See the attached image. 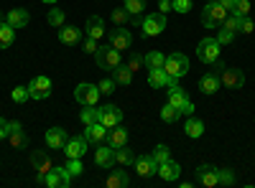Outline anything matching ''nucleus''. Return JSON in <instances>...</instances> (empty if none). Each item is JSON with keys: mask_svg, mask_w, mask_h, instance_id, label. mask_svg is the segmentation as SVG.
I'll return each mask as SVG.
<instances>
[{"mask_svg": "<svg viewBox=\"0 0 255 188\" xmlns=\"http://www.w3.org/2000/svg\"><path fill=\"white\" fill-rule=\"evenodd\" d=\"M225 18H227V8H222L217 0H209V3L204 5V10H202V23L207 28H220Z\"/></svg>", "mask_w": 255, "mask_h": 188, "instance_id": "1", "label": "nucleus"}, {"mask_svg": "<svg viewBox=\"0 0 255 188\" xmlns=\"http://www.w3.org/2000/svg\"><path fill=\"white\" fill-rule=\"evenodd\" d=\"M163 71H166L168 76H174V79H181V76L189 71V59H186L184 54H179V51L168 54L166 61H163Z\"/></svg>", "mask_w": 255, "mask_h": 188, "instance_id": "2", "label": "nucleus"}, {"mask_svg": "<svg viewBox=\"0 0 255 188\" xmlns=\"http://www.w3.org/2000/svg\"><path fill=\"white\" fill-rule=\"evenodd\" d=\"M95 61L97 66L105 69V71H115L120 66V51L113 49V46H100L97 54H95Z\"/></svg>", "mask_w": 255, "mask_h": 188, "instance_id": "3", "label": "nucleus"}, {"mask_svg": "<svg viewBox=\"0 0 255 188\" xmlns=\"http://www.w3.org/2000/svg\"><path fill=\"white\" fill-rule=\"evenodd\" d=\"M220 41L217 38H202L199 41V46H197V56H199V61H204V64H215V61L220 59Z\"/></svg>", "mask_w": 255, "mask_h": 188, "instance_id": "4", "label": "nucleus"}, {"mask_svg": "<svg viewBox=\"0 0 255 188\" xmlns=\"http://www.w3.org/2000/svg\"><path fill=\"white\" fill-rule=\"evenodd\" d=\"M108 41H110V46H113V49H118V51L123 54V51L130 49V44H133V33L128 31V26H118V28H113V31L108 33Z\"/></svg>", "mask_w": 255, "mask_h": 188, "instance_id": "5", "label": "nucleus"}, {"mask_svg": "<svg viewBox=\"0 0 255 188\" xmlns=\"http://www.w3.org/2000/svg\"><path fill=\"white\" fill-rule=\"evenodd\" d=\"M140 28H143V36H145V38H148V36H158V33L166 28V15H163V13H148V15H143Z\"/></svg>", "mask_w": 255, "mask_h": 188, "instance_id": "6", "label": "nucleus"}, {"mask_svg": "<svg viewBox=\"0 0 255 188\" xmlns=\"http://www.w3.org/2000/svg\"><path fill=\"white\" fill-rule=\"evenodd\" d=\"M74 99L82 104H97V99H100V87L97 84H90V81H82V84L74 89Z\"/></svg>", "mask_w": 255, "mask_h": 188, "instance_id": "7", "label": "nucleus"}, {"mask_svg": "<svg viewBox=\"0 0 255 188\" xmlns=\"http://www.w3.org/2000/svg\"><path fill=\"white\" fill-rule=\"evenodd\" d=\"M133 168L140 178H151L158 173V163L153 155H135V163H133Z\"/></svg>", "mask_w": 255, "mask_h": 188, "instance_id": "8", "label": "nucleus"}, {"mask_svg": "<svg viewBox=\"0 0 255 188\" xmlns=\"http://www.w3.org/2000/svg\"><path fill=\"white\" fill-rule=\"evenodd\" d=\"M220 84H225L227 89H240L245 84V74L240 69H232V66H222L220 71Z\"/></svg>", "mask_w": 255, "mask_h": 188, "instance_id": "9", "label": "nucleus"}, {"mask_svg": "<svg viewBox=\"0 0 255 188\" xmlns=\"http://www.w3.org/2000/svg\"><path fill=\"white\" fill-rule=\"evenodd\" d=\"M95 163L100 165V168H105V171H110L113 165H118V163H115V148H113V145L100 142L97 150H95Z\"/></svg>", "mask_w": 255, "mask_h": 188, "instance_id": "10", "label": "nucleus"}, {"mask_svg": "<svg viewBox=\"0 0 255 188\" xmlns=\"http://www.w3.org/2000/svg\"><path fill=\"white\" fill-rule=\"evenodd\" d=\"M72 173L67 171V165L64 168H51L49 173H46V186L49 188H67L69 183H72Z\"/></svg>", "mask_w": 255, "mask_h": 188, "instance_id": "11", "label": "nucleus"}, {"mask_svg": "<svg viewBox=\"0 0 255 188\" xmlns=\"http://www.w3.org/2000/svg\"><path fill=\"white\" fill-rule=\"evenodd\" d=\"M100 122L105 125V127H115V125L123 122V110L118 107V104H105V107H100Z\"/></svg>", "mask_w": 255, "mask_h": 188, "instance_id": "12", "label": "nucleus"}, {"mask_svg": "<svg viewBox=\"0 0 255 188\" xmlns=\"http://www.w3.org/2000/svg\"><path fill=\"white\" fill-rule=\"evenodd\" d=\"M31 99H46L51 94V79L49 76H33L31 84H28Z\"/></svg>", "mask_w": 255, "mask_h": 188, "instance_id": "13", "label": "nucleus"}, {"mask_svg": "<svg viewBox=\"0 0 255 188\" xmlns=\"http://www.w3.org/2000/svg\"><path fill=\"white\" fill-rule=\"evenodd\" d=\"M8 140H10V145L15 150H23L26 145H28V137H26V132H23V125L20 122H8Z\"/></svg>", "mask_w": 255, "mask_h": 188, "instance_id": "14", "label": "nucleus"}, {"mask_svg": "<svg viewBox=\"0 0 255 188\" xmlns=\"http://www.w3.org/2000/svg\"><path fill=\"white\" fill-rule=\"evenodd\" d=\"M197 183L199 186H204V188H212V186H220V181H217V168L215 165H199L197 168Z\"/></svg>", "mask_w": 255, "mask_h": 188, "instance_id": "15", "label": "nucleus"}, {"mask_svg": "<svg viewBox=\"0 0 255 188\" xmlns=\"http://www.w3.org/2000/svg\"><path fill=\"white\" fill-rule=\"evenodd\" d=\"M67 130H61V127H51V130H46V145L51 150H64L67 148Z\"/></svg>", "mask_w": 255, "mask_h": 188, "instance_id": "16", "label": "nucleus"}, {"mask_svg": "<svg viewBox=\"0 0 255 188\" xmlns=\"http://www.w3.org/2000/svg\"><path fill=\"white\" fill-rule=\"evenodd\" d=\"M123 8L130 15V23H143V10H145V0H123Z\"/></svg>", "mask_w": 255, "mask_h": 188, "instance_id": "17", "label": "nucleus"}, {"mask_svg": "<svg viewBox=\"0 0 255 188\" xmlns=\"http://www.w3.org/2000/svg\"><path fill=\"white\" fill-rule=\"evenodd\" d=\"M84 137L92 145H100V142L108 140V127H105L102 122H92V125H87V130H84Z\"/></svg>", "mask_w": 255, "mask_h": 188, "instance_id": "18", "label": "nucleus"}, {"mask_svg": "<svg viewBox=\"0 0 255 188\" xmlns=\"http://www.w3.org/2000/svg\"><path fill=\"white\" fill-rule=\"evenodd\" d=\"M67 158H84V153H87V137H69L67 140Z\"/></svg>", "mask_w": 255, "mask_h": 188, "instance_id": "19", "label": "nucleus"}, {"mask_svg": "<svg viewBox=\"0 0 255 188\" xmlns=\"http://www.w3.org/2000/svg\"><path fill=\"white\" fill-rule=\"evenodd\" d=\"M31 168H33V171H38V173H49V171L54 168V163H51L49 153H44V150L31 153Z\"/></svg>", "mask_w": 255, "mask_h": 188, "instance_id": "20", "label": "nucleus"}, {"mask_svg": "<svg viewBox=\"0 0 255 188\" xmlns=\"http://www.w3.org/2000/svg\"><path fill=\"white\" fill-rule=\"evenodd\" d=\"M158 176H161L163 181H179V176H181V165H179L176 160L168 158L166 163L158 165Z\"/></svg>", "mask_w": 255, "mask_h": 188, "instance_id": "21", "label": "nucleus"}, {"mask_svg": "<svg viewBox=\"0 0 255 188\" xmlns=\"http://www.w3.org/2000/svg\"><path fill=\"white\" fill-rule=\"evenodd\" d=\"M220 89V71H209L199 79V92L202 94H215Z\"/></svg>", "mask_w": 255, "mask_h": 188, "instance_id": "22", "label": "nucleus"}, {"mask_svg": "<svg viewBox=\"0 0 255 188\" xmlns=\"http://www.w3.org/2000/svg\"><path fill=\"white\" fill-rule=\"evenodd\" d=\"M59 41H61L64 46H74V44H79V41H82V33H79V28L64 23V26L59 28Z\"/></svg>", "mask_w": 255, "mask_h": 188, "instance_id": "23", "label": "nucleus"}, {"mask_svg": "<svg viewBox=\"0 0 255 188\" xmlns=\"http://www.w3.org/2000/svg\"><path fill=\"white\" fill-rule=\"evenodd\" d=\"M28 20H31V15L26 13V8H13L5 18V23H10L13 28H26Z\"/></svg>", "mask_w": 255, "mask_h": 188, "instance_id": "24", "label": "nucleus"}, {"mask_svg": "<svg viewBox=\"0 0 255 188\" xmlns=\"http://www.w3.org/2000/svg\"><path fill=\"white\" fill-rule=\"evenodd\" d=\"M108 145H113V148H123V145H128V130L120 127V125L110 127L108 130Z\"/></svg>", "mask_w": 255, "mask_h": 188, "instance_id": "25", "label": "nucleus"}, {"mask_svg": "<svg viewBox=\"0 0 255 188\" xmlns=\"http://www.w3.org/2000/svg\"><path fill=\"white\" fill-rule=\"evenodd\" d=\"M105 186L108 188H128L130 186V178H128L125 171H110V176L105 178Z\"/></svg>", "mask_w": 255, "mask_h": 188, "instance_id": "26", "label": "nucleus"}, {"mask_svg": "<svg viewBox=\"0 0 255 188\" xmlns=\"http://www.w3.org/2000/svg\"><path fill=\"white\" fill-rule=\"evenodd\" d=\"M148 81H151L153 89H163V87H168L171 76H168L163 69H148Z\"/></svg>", "mask_w": 255, "mask_h": 188, "instance_id": "27", "label": "nucleus"}, {"mask_svg": "<svg viewBox=\"0 0 255 188\" xmlns=\"http://www.w3.org/2000/svg\"><path fill=\"white\" fill-rule=\"evenodd\" d=\"M87 36H92V38H102L105 36V20L100 18V15H90L87 18Z\"/></svg>", "mask_w": 255, "mask_h": 188, "instance_id": "28", "label": "nucleus"}, {"mask_svg": "<svg viewBox=\"0 0 255 188\" xmlns=\"http://www.w3.org/2000/svg\"><path fill=\"white\" fill-rule=\"evenodd\" d=\"M115 163H118V165H125V168H128V165L135 163V153L128 148V145H123V148H115Z\"/></svg>", "mask_w": 255, "mask_h": 188, "instance_id": "29", "label": "nucleus"}, {"mask_svg": "<svg viewBox=\"0 0 255 188\" xmlns=\"http://www.w3.org/2000/svg\"><path fill=\"white\" fill-rule=\"evenodd\" d=\"M184 132H186V137H202V132H204V122L197 120V117H189L186 125H184Z\"/></svg>", "mask_w": 255, "mask_h": 188, "instance_id": "30", "label": "nucleus"}, {"mask_svg": "<svg viewBox=\"0 0 255 188\" xmlns=\"http://www.w3.org/2000/svg\"><path fill=\"white\" fill-rule=\"evenodd\" d=\"M113 79H115V84H120V87H128L133 81V71L128 69L125 64H120L115 71H113Z\"/></svg>", "mask_w": 255, "mask_h": 188, "instance_id": "31", "label": "nucleus"}, {"mask_svg": "<svg viewBox=\"0 0 255 188\" xmlns=\"http://www.w3.org/2000/svg\"><path fill=\"white\" fill-rule=\"evenodd\" d=\"M79 120H82L84 125H92V122H100V107H97V104H84V110H82Z\"/></svg>", "mask_w": 255, "mask_h": 188, "instance_id": "32", "label": "nucleus"}, {"mask_svg": "<svg viewBox=\"0 0 255 188\" xmlns=\"http://www.w3.org/2000/svg\"><path fill=\"white\" fill-rule=\"evenodd\" d=\"M15 38V28L10 23H0V49H8Z\"/></svg>", "mask_w": 255, "mask_h": 188, "instance_id": "33", "label": "nucleus"}, {"mask_svg": "<svg viewBox=\"0 0 255 188\" xmlns=\"http://www.w3.org/2000/svg\"><path fill=\"white\" fill-rule=\"evenodd\" d=\"M143 61L148 64V69H163V61H166V56H163L161 51H151L148 56H143Z\"/></svg>", "mask_w": 255, "mask_h": 188, "instance_id": "34", "label": "nucleus"}, {"mask_svg": "<svg viewBox=\"0 0 255 188\" xmlns=\"http://www.w3.org/2000/svg\"><path fill=\"white\" fill-rule=\"evenodd\" d=\"M179 115H181V112H179V107H174V104H168V102L163 104V110H161V120H163V122L171 125V122H176V120H179Z\"/></svg>", "mask_w": 255, "mask_h": 188, "instance_id": "35", "label": "nucleus"}, {"mask_svg": "<svg viewBox=\"0 0 255 188\" xmlns=\"http://www.w3.org/2000/svg\"><path fill=\"white\" fill-rule=\"evenodd\" d=\"M230 13H235V15H240V18H248V15H250V0H235V3H232V8H230Z\"/></svg>", "mask_w": 255, "mask_h": 188, "instance_id": "36", "label": "nucleus"}, {"mask_svg": "<svg viewBox=\"0 0 255 188\" xmlns=\"http://www.w3.org/2000/svg\"><path fill=\"white\" fill-rule=\"evenodd\" d=\"M240 20H243L240 15H235V13H227V18L222 20V26H225V28H230L232 33H240Z\"/></svg>", "mask_w": 255, "mask_h": 188, "instance_id": "37", "label": "nucleus"}, {"mask_svg": "<svg viewBox=\"0 0 255 188\" xmlns=\"http://www.w3.org/2000/svg\"><path fill=\"white\" fill-rule=\"evenodd\" d=\"M113 23L115 26H128V23H130V15H128L125 8H115L113 10Z\"/></svg>", "mask_w": 255, "mask_h": 188, "instance_id": "38", "label": "nucleus"}, {"mask_svg": "<svg viewBox=\"0 0 255 188\" xmlns=\"http://www.w3.org/2000/svg\"><path fill=\"white\" fill-rule=\"evenodd\" d=\"M217 181H220V186H232L235 183V173L230 168H217Z\"/></svg>", "mask_w": 255, "mask_h": 188, "instance_id": "39", "label": "nucleus"}, {"mask_svg": "<svg viewBox=\"0 0 255 188\" xmlns=\"http://www.w3.org/2000/svg\"><path fill=\"white\" fill-rule=\"evenodd\" d=\"M143 64H145V61H143V56H140V54H130V56H128V61H125V66L130 69L133 74H135V71H140V66H143Z\"/></svg>", "mask_w": 255, "mask_h": 188, "instance_id": "40", "label": "nucleus"}, {"mask_svg": "<svg viewBox=\"0 0 255 188\" xmlns=\"http://www.w3.org/2000/svg\"><path fill=\"white\" fill-rule=\"evenodd\" d=\"M79 44H82V51L84 54H97V38H92V36H84L82 41H79Z\"/></svg>", "mask_w": 255, "mask_h": 188, "instance_id": "41", "label": "nucleus"}, {"mask_svg": "<svg viewBox=\"0 0 255 188\" xmlns=\"http://www.w3.org/2000/svg\"><path fill=\"white\" fill-rule=\"evenodd\" d=\"M10 97H13V102L23 104L26 99H31V92H28V87H15V89L10 92Z\"/></svg>", "mask_w": 255, "mask_h": 188, "instance_id": "42", "label": "nucleus"}, {"mask_svg": "<svg viewBox=\"0 0 255 188\" xmlns=\"http://www.w3.org/2000/svg\"><path fill=\"white\" fill-rule=\"evenodd\" d=\"M151 155H153V158H156V163L161 165V163H166L168 158H171V150H168L166 145H156V150H153Z\"/></svg>", "mask_w": 255, "mask_h": 188, "instance_id": "43", "label": "nucleus"}, {"mask_svg": "<svg viewBox=\"0 0 255 188\" xmlns=\"http://www.w3.org/2000/svg\"><path fill=\"white\" fill-rule=\"evenodd\" d=\"M49 23H51L54 28H61V26H64V10H61V8H51V13H49Z\"/></svg>", "mask_w": 255, "mask_h": 188, "instance_id": "44", "label": "nucleus"}, {"mask_svg": "<svg viewBox=\"0 0 255 188\" xmlns=\"http://www.w3.org/2000/svg\"><path fill=\"white\" fill-rule=\"evenodd\" d=\"M235 36H238V33H232L230 28H225V26H220V33H217V41H220V44L225 46V44H232V41H235Z\"/></svg>", "mask_w": 255, "mask_h": 188, "instance_id": "45", "label": "nucleus"}, {"mask_svg": "<svg viewBox=\"0 0 255 188\" xmlns=\"http://www.w3.org/2000/svg\"><path fill=\"white\" fill-rule=\"evenodd\" d=\"M67 171H69L72 176H79V173L84 171V165H82V158H69V160H67Z\"/></svg>", "mask_w": 255, "mask_h": 188, "instance_id": "46", "label": "nucleus"}, {"mask_svg": "<svg viewBox=\"0 0 255 188\" xmlns=\"http://www.w3.org/2000/svg\"><path fill=\"white\" fill-rule=\"evenodd\" d=\"M97 87H100V94H113L118 84H115V79H102Z\"/></svg>", "mask_w": 255, "mask_h": 188, "instance_id": "47", "label": "nucleus"}, {"mask_svg": "<svg viewBox=\"0 0 255 188\" xmlns=\"http://www.w3.org/2000/svg\"><path fill=\"white\" fill-rule=\"evenodd\" d=\"M171 5L176 13H189L191 10V0H171Z\"/></svg>", "mask_w": 255, "mask_h": 188, "instance_id": "48", "label": "nucleus"}, {"mask_svg": "<svg viewBox=\"0 0 255 188\" xmlns=\"http://www.w3.org/2000/svg\"><path fill=\"white\" fill-rule=\"evenodd\" d=\"M179 112H181V115H186V117H191V115H194V102H191V99L186 97V99H184V104L179 107Z\"/></svg>", "mask_w": 255, "mask_h": 188, "instance_id": "49", "label": "nucleus"}, {"mask_svg": "<svg viewBox=\"0 0 255 188\" xmlns=\"http://www.w3.org/2000/svg\"><path fill=\"white\" fill-rule=\"evenodd\" d=\"M253 28H255V26H253V20H250V15L240 20V33H253Z\"/></svg>", "mask_w": 255, "mask_h": 188, "instance_id": "50", "label": "nucleus"}, {"mask_svg": "<svg viewBox=\"0 0 255 188\" xmlns=\"http://www.w3.org/2000/svg\"><path fill=\"white\" fill-rule=\"evenodd\" d=\"M171 8H174V5H171V0H161V3H158V13H163V15L171 10Z\"/></svg>", "mask_w": 255, "mask_h": 188, "instance_id": "51", "label": "nucleus"}, {"mask_svg": "<svg viewBox=\"0 0 255 188\" xmlns=\"http://www.w3.org/2000/svg\"><path fill=\"white\" fill-rule=\"evenodd\" d=\"M8 137V122H5V117H0V140H5Z\"/></svg>", "mask_w": 255, "mask_h": 188, "instance_id": "52", "label": "nucleus"}, {"mask_svg": "<svg viewBox=\"0 0 255 188\" xmlns=\"http://www.w3.org/2000/svg\"><path fill=\"white\" fill-rule=\"evenodd\" d=\"M217 3H220L222 8H227V13H230V8H232V3H235V0H217Z\"/></svg>", "mask_w": 255, "mask_h": 188, "instance_id": "53", "label": "nucleus"}, {"mask_svg": "<svg viewBox=\"0 0 255 188\" xmlns=\"http://www.w3.org/2000/svg\"><path fill=\"white\" fill-rule=\"evenodd\" d=\"M36 183H41V186H46V173H38V176H36Z\"/></svg>", "mask_w": 255, "mask_h": 188, "instance_id": "54", "label": "nucleus"}, {"mask_svg": "<svg viewBox=\"0 0 255 188\" xmlns=\"http://www.w3.org/2000/svg\"><path fill=\"white\" fill-rule=\"evenodd\" d=\"M41 3H51L54 5V3H59V0H41Z\"/></svg>", "mask_w": 255, "mask_h": 188, "instance_id": "55", "label": "nucleus"}, {"mask_svg": "<svg viewBox=\"0 0 255 188\" xmlns=\"http://www.w3.org/2000/svg\"><path fill=\"white\" fill-rule=\"evenodd\" d=\"M0 23H3V15H0Z\"/></svg>", "mask_w": 255, "mask_h": 188, "instance_id": "56", "label": "nucleus"}]
</instances>
